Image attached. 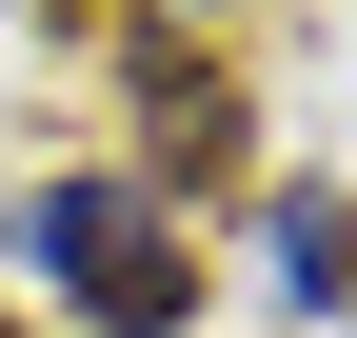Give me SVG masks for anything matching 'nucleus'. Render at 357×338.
<instances>
[{
  "label": "nucleus",
  "instance_id": "1",
  "mask_svg": "<svg viewBox=\"0 0 357 338\" xmlns=\"http://www.w3.org/2000/svg\"><path fill=\"white\" fill-rule=\"evenodd\" d=\"M20 259L60 279L79 338H178V318H199V259H178L159 179H40L20 199Z\"/></svg>",
  "mask_w": 357,
  "mask_h": 338
},
{
  "label": "nucleus",
  "instance_id": "2",
  "mask_svg": "<svg viewBox=\"0 0 357 338\" xmlns=\"http://www.w3.org/2000/svg\"><path fill=\"white\" fill-rule=\"evenodd\" d=\"M258 259H278V299H298V318H337V338H357V199H337V179H278V199H258Z\"/></svg>",
  "mask_w": 357,
  "mask_h": 338
},
{
  "label": "nucleus",
  "instance_id": "3",
  "mask_svg": "<svg viewBox=\"0 0 357 338\" xmlns=\"http://www.w3.org/2000/svg\"><path fill=\"white\" fill-rule=\"evenodd\" d=\"M139 119H159V159H178V179H218V159H238V80H218V60H178V40L139 60Z\"/></svg>",
  "mask_w": 357,
  "mask_h": 338
}]
</instances>
